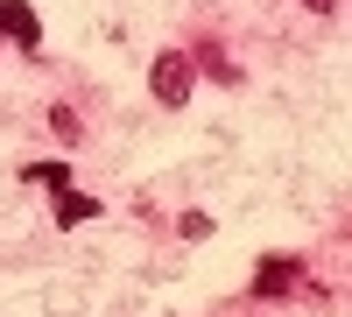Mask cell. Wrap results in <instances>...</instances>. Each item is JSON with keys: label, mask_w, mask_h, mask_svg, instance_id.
<instances>
[{"label": "cell", "mask_w": 352, "mask_h": 317, "mask_svg": "<svg viewBox=\"0 0 352 317\" xmlns=\"http://www.w3.org/2000/svg\"><path fill=\"white\" fill-rule=\"evenodd\" d=\"M155 99H162V106H184V99H190V56H184V50H162V56H155Z\"/></svg>", "instance_id": "6da1fadb"}, {"label": "cell", "mask_w": 352, "mask_h": 317, "mask_svg": "<svg viewBox=\"0 0 352 317\" xmlns=\"http://www.w3.org/2000/svg\"><path fill=\"white\" fill-rule=\"evenodd\" d=\"M0 36H8V43H21V50H36V43H43L36 8H28V0H0Z\"/></svg>", "instance_id": "7a4b0ae2"}, {"label": "cell", "mask_w": 352, "mask_h": 317, "mask_svg": "<svg viewBox=\"0 0 352 317\" xmlns=\"http://www.w3.org/2000/svg\"><path fill=\"white\" fill-rule=\"evenodd\" d=\"M85 219H99V197H85V190H56V226H85Z\"/></svg>", "instance_id": "3957f363"}, {"label": "cell", "mask_w": 352, "mask_h": 317, "mask_svg": "<svg viewBox=\"0 0 352 317\" xmlns=\"http://www.w3.org/2000/svg\"><path fill=\"white\" fill-rule=\"evenodd\" d=\"M289 282H296V261H289V254H275V261H268V268L254 275V289H261V296H282Z\"/></svg>", "instance_id": "277c9868"}, {"label": "cell", "mask_w": 352, "mask_h": 317, "mask_svg": "<svg viewBox=\"0 0 352 317\" xmlns=\"http://www.w3.org/2000/svg\"><path fill=\"white\" fill-rule=\"evenodd\" d=\"M28 184H50V190H71V169H64V162H28Z\"/></svg>", "instance_id": "5b68a950"}, {"label": "cell", "mask_w": 352, "mask_h": 317, "mask_svg": "<svg viewBox=\"0 0 352 317\" xmlns=\"http://www.w3.org/2000/svg\"><path fill=\"white\" fill-rule=\"evenodd\" d=\"M176 226H184V240H204V233H212V219H204V212H184Z\"/></svg>", "instance_id": "8992f818"}, {"label": "cell", "mask_w": 352, "mask_h": 317, "mask_svg": "<svg viewBox=\"0 0 352 317\" xmlns=\"http://www.w3.org/2000/svg\"><path fill=\"white\" fill-rule=\"evenodd\" d=\"M303 8H310V14H331V8H338V0H303Z\"/></svg>", "instance_id": "52a82bcc"}]
</instances>
